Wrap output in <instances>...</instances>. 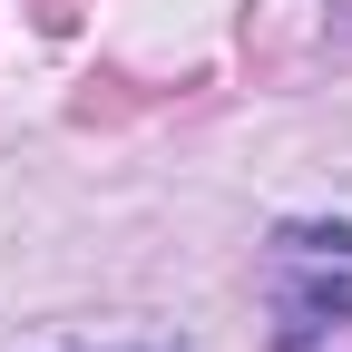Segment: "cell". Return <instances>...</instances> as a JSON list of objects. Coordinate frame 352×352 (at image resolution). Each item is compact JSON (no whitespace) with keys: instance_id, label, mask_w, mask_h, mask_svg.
<instances>
[{"instance_id":"6da1fadb","label":"cell","mask_w":352,"mask_h":352,"mask_svg":"<svg viewBox=\"0 0 352 352\" xmlns=\"http://www.w3.org/2000/svg\"><path fill=\"white\" fill-rule=\"evenodd\" d=\"M333 323H352V264H333V254H274V342L314 352Z\"/></svg>"},{"instance_id":"7a4b0ae2","label":"cell","mask_w":352,"mask_h":352,"mask_svg":"<svg viewBox=\"0 0 352 352\" xmlns=\"http://www.w3.org/2000/svg\"><path fill=\"white\" fill-rule=\"evenodd\" d=\"M274 254H333V264H352V226L333 215V226H274Z\"/></svg>"},{"instance_id":"3957f363","label":"cell","mask_w":352,"mask_h":352,"mask_svg":"<svg viewBox=\"0 0 352 352\" xmlns=\"http://www.w3.org/2000/svg\"><path fill=\"white\" fill-rule=\"evenodd\" d=\"M39 30H78V0H39Z\"/></svg>"}]
</instances>
